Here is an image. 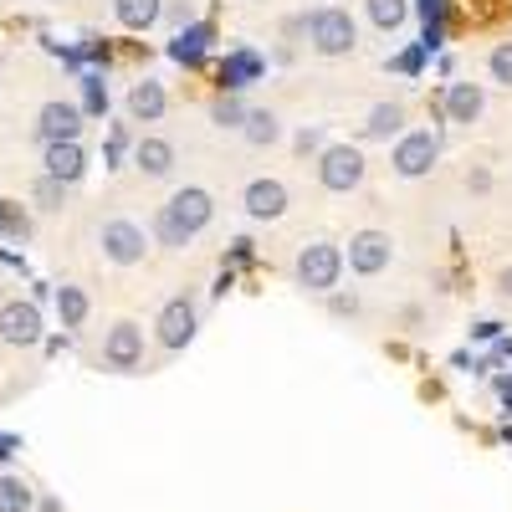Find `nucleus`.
<instances>
[{"label": "nucleus", "instance_id": "f257e3e1", "mask_svg": "<svg viewBox=\"0 0 512 512\" xmlns=\"http://www.w3.org/2000/svg\"><path fill=\"white\" fill-rule=\"evenodd\" d=\"M210 216H216V200H210V190H200V185H185V190H175L164 205H159V216H154V236L164 241V246H190L205 226H210Z\"/></svg>", "mask_w": 512, "mask_h": 512}, {"label": "nucleus", "instance_id": "f03ea898", "mask_svg": "<svg viewBox=\"0 0 512 512\" xmlns=\"http://www.w3.org/2000/svg\"><path fill=\"white\" fill-rule=\"evenodd\" d=\"M308 41H313V52L318 57H349L359 47V26L349 11H338V6H318L308 21Z\"/></svg>", "mask_w": 512, "mask_h": 512}, {"label": "nucleus", "instance_id": "7ed1b4c3", "mask_svg": "<svg viewBox=\"0 0 512 512\" xmlns=\"http://www.w3.org/2000/svg\"><path fill=\"white\" fill-rule=\"evenodd\" d=\"M297 287H308V292H333L338 277H344V251H338L333 241H308L303 251H297Z\"/></svg>", "mask_w": 512, "mask_h": 512}, {"label": "nucleus", "instance_id": "20e7f679", "mask_svg": "<svg viewBox=\"0 0 512 512\" xmlns=\"http://www.w3.org/2000/svg\"><path fill=\"white\" fill-rule=\"evenodd\" d=\"M318 185L333 195H349L364 185V149L359 144H328L318 154Z\"/></svg>", "mask_w": 512, "mask_h": 512}, {"label": "nucleus", "instance_id": "39448f33", "mask_svg": "<svg viewBox=\"0 0 512 512\" xmlns=\"http://www.w3.org/2000/svg\"><path fill=\"white\" fill-rule=\"evenodd\" d=\"M436 159H441V139L431 134V128H410V134H400V139H395V154H390V164H395L400 180L431 175Z\"/></svg>", "mask_w": 512, "mask_h": 512}, {"label": "nucleus", "instance_id": "423d86ee", "mask_svg": "<svg viewBox=\"0 0 512 512\" xmlns=\"http://www.w3.org/2000/svg\"><path fill=\"white\" fill-rule=\"evenodd\" d=\"M98 246H103V256H108L113 267H139L144 251H149V236H144V226H134V221H103Z\"/></svg>", "mask_w": 512, "mask_h": 512}, {"label": "nucleus", "instance_id": "0eeeda50", "mask_svg": "<svg viewBox=\"0 0 512 512\" xmlns=\"http://www.w3.org/2000/svg\"><path fill=\"white\" fill-rule=\"evenodd\" d=\"M195 323H200V313H195V303L190 297H175V303H164L159 308V318H154V338H159V349L164 354H180L190 338H195Z\"/></svg>", "mask_w": 512, "mask_h": 512}, {"label": "nucleus", "instance_id": "6e6552de", "mask_svg": "<svg viewBox=\"0 0 512 512\" xmlns=\"http://www.w3.org/2000/svg\"><path fill=\"white\" fill-rule=\"evenodd\" d=\"M103 364L108 369H118V374H134L139 364H144V328L139 323H113L108 328V338H103Z\"/></svg>", "mask_w": 512, "mask_h": 512}, {"label": "nucleus", "instance_id": "1a4fd4ad", "mask_svg": "<svg viewBox=\"0 0 512 512\" xmlns=\"http://www.w3.org/2000/svg\"><path fill=\"white\" fill-rule=\"evenodd\" d=\"M0 344H11V349L41 344V308L36 303H0Z\"/></svg>", "mask_w": 512, "mask_h": 512}, {"label": "nucleus", "instance_id": "9d476101", "mask_svg": "<svg viewBox=\"0 0 512 512\" xmlns=\"http://www.w3.org/2000/svg\"><path fill=\"white\" fill-rule=\"evenodd\" d=\"M390 262H395V241L384 236V231H359V236H349V267H354L359 277H379Z\"/></svg>", "mask_w": 512, "mask_h": 512}, {"label": "nucleus", "instance_id": "9b49d317", "mask_svg": "<svg viewBox=\"0 0 512 512\" xmlns=\"http://www.w3.org/2000/svg\"><path fill=\"white\" fill-rule=\"evenodd\" d=\"M36 134H41V144H72L82 134V108L77 103H47L36 113Z\"/></svg>", "mask_w": 512, "mask_h": 512}, {"label": "nucleus", "instance_id": "f8f14e48", "mask_svg": "<svg viewBox=\"0 0 512 512\" xmlns=\"http://www.w3.org/2000/svg\"><path fill=\"white\" fill-rule=\"evenodd\" d=\"M241 200H246L251 221H282L287 216V185L282 180H251Z\"/></svg>", "mask_w": 512, "mask_h": 512}, {"label": "nucleus", "instance_id": "ddd939ff", "mask_svg": "<svg viewBox=\"0 0 512 512\" xmlns=\"http://www.w3.org/2000/svg\"><path fill=\"white\" fill-rule=\"evenodd\" d=\"M164 108H169V98H164V88L154 77H144V82L128 88V118H134V123H159Z\"/></svg>", "mask_w": 512, "mask_h": 512}, {"label": "nucleus", "instance_id": "4468645a", "mask_svg": "<svg viewBox=\"0 0 512 512\" xmlns=\"http://www.w3.org/2000/svg\"><path fill=\"white\" fill-rule=\"evenodd\" d=\"M441 108H446V118H451V123H477V118H482V108H487V98H482L477 82H451Z\"/></svg>", "mask_w": 512, "mask_h": 512}, {"label": "nucleus", "instance_id": "2eb2a0df", "mask_svg": "<svg viewBox=\"0 0 512 512\" xmlns=\"http://www.w3.org/2000/svg\"><path fill=\"white\" fill-rule=\"evenodd\" d=\"M205 52H210V26H200V21L180 26V31H175V41H169V57H175L180 67H200V62H205Z\"/></svg>", "mask_w": 512, "mask_h": 512}, {"label": "nucleus", "instance_id": "dca6fc26", "mask_svg": "<svg viewBox=\"0 0 512 512\" xmlns=\"http://www.w3.org/2000/svg\"><path fill=\"white\" fill-rule=\"evenodd\" d=\"M256 77H262V57H256L251 47H236V52L221 62V88H226V93H241V88H251Z\"/></svg>", "mask_w": 512, "mask_h": 512}, {"label": "nucleus", "instance_id": "f3484780", "mask_svg": "<svg viewBox=\"0 0 512 512\" xmlns=\"http://www.w3.org/2000/svg\"><path fill=\"white\" fill-rule=\"evenodd\" d=\"M82 169H88V154H82V144H47V175L62 180V185H77Z\"/></svg>", "mask_w": 512, "mask_h": 512}, {"label": "nucleus", "instance_id": "a211bd4d", "mask_svg": "<svg viewBox=\"0 0 512 512\" xmlns=\"http://www.w3.org/2000/svg\"><path fill=\"white\" fill-rule=\"evenodd\" d=\"M400 134H405V108L400 103H374L369 118H364V139L384 144V139H400Z\"/></svg>", "mask_w": 512, "mask_h": 512}, {"label": "nucleus", "instance_id": "6ab92c4d", "mask_svg": "<svg viewBox=\"0 0 512 512\" xmlns=\"http://www.w3.org/2000/svg\"><path fill=\"white\" fill-rule=\"evenodd\" d=\"M134 164L144 169V175L149 180H164L169 175V169H175V144H169V139H139V149H134Z\"/></svg>", "mask_w": 512, "mask_h": 512}, {"label": "nucleus", "instance_id": "aec40b11", "mask_svg": "<svg viewBox=\"0 0 512 512\" xmlns=\"http://www.w3.org/2000/svg\"><path fill=\"white\" fill-rule=\"evenodd\" d=\"M241 134H246V144L267 149V144H277V139H282V123H277V113H272V108H251V113L241 118Z\"/></svg>", "mask_w": 512, "mask_h": 512}, {"label": "nucleus", "instance_id": "412c9836", "mask_svg": "<svg viewBox=\"0 0 512 512\" xmlns=\"http://www.w3.org/2000/svg\"><path fill=\"white\" fill-rule=\"evenodd\" d=\"M113 16H118L128 31H149V26L164 16V0H113Z\"/></svg>", "mask_w": 512, "mask_h": 512}, {"label": "nucleus", "instance_id": "4be33fe9", "mask_svg": "<svg viewBox=\"0 0 512 512\" xmlns=\"http://www.w3.org/2000/svg\"><path fill=\"white\" fill-rule=\"evenodd\" d=\"M57 313H62V328H82L88 323V292L82 287H57Z\"/></svg>", "mask_w": 512, "mask_h": 512}, {"label": "nucleus", "instance_id": "5701e85b", "mask_svg": "<svg viewBox=\"0 0 512 512\" xmlns=\"http://www.w3.org/2000/svg\"><path fill=\"white\" fill-rule=\"evenodd\" d=\"M364 11L379 31H400L405 16H410V0H364Z\"/></svg>", "mask_w": 512, "mask_h": 512}, {"label": "nucleus", "instance_id": "b1692460", "mask_svg": "<svg viewBox=\"0 0 512 512\" xmlns=\"http://www.w3.org/2000/svg\"><path fill=\"white\" fill-rule=\"evenodd\" d=\"M31 507V487L21 477H0V512H26Z\"/></svg>", "mask_w": 512, "mask_h": 512}, {"label": "nucleus", "instance_id": "393cba45", "mask_svg": "<svg viewBox=\"0 0 512 512\" xmlns=\"http://www.w3.org/2000/svg\"><path fill=\"white\" fill-rule=\"evenodd\" d=\"M241 118H246V108H241L236 93H226V98L210 103V123H216V128H241Z\"/></svg>", "mask_w": 512, "mask_h": 512}, {"label": "nucleus", "instance_id": "a878e982", "mask_svg": "<svg viewBox=\"0 0 512 512\" xmlns=\"http://www.w3.org/2000/svg\"><path fill=\"white\" fill-rule=\"evenodd\" d=\"M82 113H108V88H103L98 72L82 77Z\"/></svg>", "mask_w": 512, "mask_h": 512}, {"label": "nucleus", "instance_id": "bb28decb", "mask_svg": "<svg viewBox=\"0 0 512 512\" xmlns=\"http://www.w3.org/2000/svg\"><path fill=\"white\" fill-rule=\"evenodd\" d=\"M487 72H492V82H502V88H512V41H502V47H492V57H487Z\"/></svg>", "mask_w": 512, "mask_h": 512}, {"label": "nucleus", "instance_id": "cd10ccee", "mask_svg": "<svg viewBox=\"0 0 512 512\" xmlns=\"http://www.w3.org/2000/svg\"><path fill=\"white\" fill-rule=\"evenodd\" d=\"M36 200H41V210H62V205H67V185L52 180V175L36 180Z\"/></svg>", "mask_w": 512, "mask_h": 512}, {"label": "nucleus", "instance_id": "c85d7f7f", "mask_svg": "<svg viewBox=\"0 0 512 512\" xmlns=\"http://www.w3.org/2000/svg\"><path fill=\"white\" fill-rule=\"evenodd\" d=\"M0 236H26V216H21V205H11L6 195H0Z\"/></svg>", "mask_w": 512, "mask_h": 512}, {"label": "nucleus", "instance_id": "c756f323", "mask_svg": "<svg viewBox=\"0 0 512 512\" xmlns=\"http://www.w3.org/2000/svg\"><path fill=\"white\" fill-rule=\"evenodd\" d=\"M313 149H323V134L318 128H303V134H297V154H313Z\"/></svg>", "mask_w": 512, "mask_h": 512}, {"label": "nucleus", "instance_id": "7c9ffc66", "mask_svg": "<svg viewBox=\"0 0 512 512\" xmlns=\"http://www.w3.org/2000/svg\"><path fill=\"white\" fill-rule=\"evenodd\" d=\"M466 190L487 195V190H492V175H487V169H472V175H466Z\"/></svg>", "mask_w": 512, "mask_h": 512}, {"label": "nucleus", "instance_id": "2f4dec72", "mask_svg": "<svg viewBox=\"0 0 512 512\" xmlns=\"http://www.w3.org/2000/svg\"><path fill=\"white\" fill-rule=\"evenodd\" d=\"M420 16L425 21H446V0H420Z\"/></svg>", "mask_w": 512, "mask_h": 512}, {"label": "nucleus", "instance_id": "473e14b6", "mask_svg": "<svg viewBox=\"0 0 512 512\" xmlns=\"http://www.w3.org/2000/svg\"><path fill=\"white\" fill-rule=\"evenodd\" d=\"M333 313H344V318L359 313V297H354V292H349V297H333Z\"/></svg>", "mask_w": 512, "mask_h": 512}, {"label": "nucleus", "instance_id": "72a5a7b5", "mask_svg": "<svg viewBox=\"0 0 512 512\" xmlns=\"http://www.w3.org/2000/svg\"><path fill=\"white\" fill-rule=\"evenodd\" d=\"M497 292H502L507 303H512V267H502V272H497Z\"/></svg>", "mask_w": 512, "mask_h": 512}, {"label": "nucleus", "instance_id": "f704fd0d", "mask_svg": "<svg viewBox=\"0 0 512 512\" xmlns=\"http://www.w3.org/2000/svg\"><path fill=\"white\" fill-rule=\"evenodd\" d=\"M472 333H477V338H497V333H502V323H492V318H487V323H477Z\"/></svg>", "mask_w": 512, "mask_h": 512}, {"label": "nucleus", "instance_id": "c9c22d12", "mask_svg": "<svg viewBox=\"0 0 512 512\" xmlns=\"http://www.w3.org/2000/svg\"><path fill=\"white\" fill-rule=\"evenodd\" d=\"M169 21H175V26H190V6H169Z\"/></svg>", "mask_w": 512, "mask_h": 512}, {"label": "nucleus", "instance_id": "e433bc0d", "mask_svg": "<svg viewBox=\"0 0 512 512\" xmlns=\"http://www.w3.org/2000/svg\"><path fill=\"white\" fill-rule=\"evenodd\" d=\"M6 456H16V436H0V461Z\"/></svg>", "mask_w": 512, "mask_h": 512}, {"label": "nucleus", "instance_id": "4c0bfd02", "mask_svg": "<svg viewBox=\"0 0 512 512\" xmlns=\"http://www.w3.org/2000/svg\"><path fill=\"white\" fill-rule=\"evenodd\" d=\"M497 359H512V338H502V333H497Z\"/></svg>", "mask_w": 512, "mask_h": 512}]
</instances>
